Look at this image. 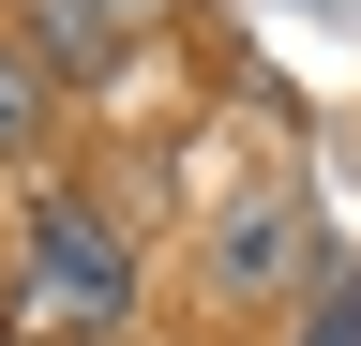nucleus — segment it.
Segmentation results:
<instances>
[{
  "instance_id": "obj_1",
  "label": "nucleus",
  "mask_w": 361,
  "mask_h": 346,
  "mask_svg": "<svg viewBox=\"0 0 361 346\" xmlns=\"http://www.w3.org/2000/svg\"><path fill=\"white\" fill-rule=\"evenodd\" d=\"M30 256H45V301H61V316H121V241L90 226V196H45Z\"/></svg>"
},
{
  "instance_id": "obj_2",
  "label": "nucleus",
  "mask_w": 361,
  "mask_h": 346,
  "mask_svg": "<svg viewBox=\"0 0 361 346\" xmlns=\"http://www.w3.org/2000/svg\"><path fill=\"white\" fill-rule=\"evenodd\" d=\"M16 30H30V61H61V75H121V46L151 30V0H16Z\"/></svg>"
},
{
  "instance_id": "obj_3",
  "label": "nucleus",
  "mask_w": 361,
  "mask_h": 346,
  "mask_svg": "<svg viewBox=\"0 0 361 346\" xmlns=\"http://www.w3.org/2000/svg\"><path fill=\"white\" fill-rule=\"evenodd\" d=\"M211 271H226V286H286V271H301V211H286V196L226 211V226H211Z\"/></svg>"
},
{
  "instance_id": "obj_4",
  "label": "nucleus",
  "mask_w": 361,
  "mask_h": 346,
  "mask_svg": "<svg viewBox=\"0 0 361 346\" xmlns=\"http://www.w3.org/2000/svg\"><path fill=\"white\" fill-rule=\"evenodd\" d=\"M45 136V61H0V151Z\"/></svg>"
},
{
  "instance_id": "obj_5",
  "label": "nucleus",
  "mask_w": 361,
  "mask_h": 346,
  "mask_svg": "<svg viewBox=\"0 0 361 346\" xmlns=\"http://www.w3.org/2000/svg\"><path fill=\"white\" fill-rule=\"evenodd\" d=\"M301 346H361V301H346V286H316V316H301Z\"/></svg>"
}]
</instances>
